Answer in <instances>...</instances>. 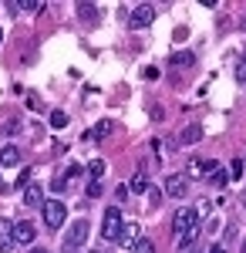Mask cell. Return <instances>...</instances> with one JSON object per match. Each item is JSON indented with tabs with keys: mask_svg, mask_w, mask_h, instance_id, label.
<instances>
[{
	"mask_svg": "<svg viewBox=\"0 0 246 253\" xmlns=\"http://www.w3.org/2000/svg\"><path fill=\"white\" fill-rule=\"evenodd\" d=\"M122 226H125L122 210H118V206H108V210H105V219H101V240H105V243H118Z\"/></svg>",
	"mask_w": 246,
	"mask_h": 253,
	"instance_id": "1",
	"label": "cell"
},
{
	"mask_svg": "<svg viewBox=\"0 0 246 253\" xmlns=\"http://www.w3.org/2000/svg\"><path fill=\"white\" fill-rule=\"evenodd\" d=\"M172 230H175V236H186V233H192V230H199V210L182 206L179 213L172 216Z\"/></svg>",
	"mask_w": 246,
	"mask_h": 253,
	"instance_id": "2",
	"label": "cell"
},
{
	"mask_svg": "<svg viewBox=\"0 0 246 253\" xmlns=\"http://www.w3.org/2000/svg\"><path fill=\"white\" fill-rule=\"evenodd\" d=\"M88 230H91V226H88V219H78L75 226L68 230V236H64V243H61V247H64V253H81V247H84V240H88Z\"/></svg>",
	"mask_w": 246,
	"mask_h": 253,
	"instance_id": "3",
	"label": "cell"
},
{
	"mask_svg": "<svg viewBox=\"0 0 246 253\" xmlns=\"http://www.w3.org/2000/svg\"><path fill=\"white\" fill-rule=\"evenodd\" d=\"M41 213H44V226H47V230H61V226H64V216H68V206H64L61 199H47Z\"/></svg>",
	"mask_w": 246,
	"mask_h": 253,
	"instance_id": "4",
	"label": "cell"
},
{
	"mask_svg": "<svg viewBox=\"0 0 246 253\" xmlns=\"http://www.w3.org/2000/svg\"><path fill=\"white\" fill-rule=\"evenodd\" d=\"M162 193L172 196V199H182V196L189 193V175L186 172H172L169 179H165V186H162Z\"/></svg>",
	"mask_w": 246,
	"mask_h": 253,
	"instance_id": "5",
	"label": "cell"
},
{
	"mask_svg": "<svg viewBox=\"0 0 246 253\" xmlns=\"http://www.w3.org/2000/svg\"><path fill=\"white\" fill-rule=\"evenodd\" d=\"M216 169H219V162H212V159H196V162H189V172L186 175H189V179H203V175H206L209 179Z\"/></svg>",
	"mask_w": 246,
	"mask_h": 253,
	"instance_id": "6",
	"label": "cell"
},
{
	"mask_svg": "<svg viewBox=\"0 0 246 253\" xmlns=\"http://www.w3.org/2000/svg\"><path fill=\"white\" fill-rule=\"evenodd\" d=\"M34 236H38V230H34V223L31 219H17L14 223V243H34Z\"/></svg>",
	"mask_w": 246,
	"mask_h": 253,
	"instance_id": "7",
	"label": "cell"
},
{
	"mask_svg": "<svg viewBox=\"0 0 246 253\" xmlns=\"http://www.w3.org/2000/svg\"><path fill=\"white\" fill-rule=\"evenodd\" d=\"M152 20H155V7L152 3H138L132 10V27H149Z\"/></svg>",
	"mask_w": 246,
	"mask_h": 253,
	"instance_id": "8",
	"label": "cell"
},
{
	"mask_svg": "<svg viewBox=\"0 0 246 253\" xmlns=\"http://www.w3.org/2000/svg\"><path fill=\"white\" fill-rule=\"evenodd\" d=\"M44 203H47V199H44V186H41V182H31V186L24 189V206H41V210H44Z\"/></svg>",
	"mask_w": 246,
	"mask_h": 253,
	"instance_id": "9",
	"label": "cell"
},
{
	"mask_svg": "<svg viewBox=\"0 0 246 253\" xmlns=\"http://www.w3.org/2000/svg\"><path fill=\"white\" fill-rule=\"evenodd\" d=\"M142 236H138V223L135 219H125V226H122V236H118V243L122 247H135Z\"/></svg>",
	"mask_w": 246,
	"mask_h": 253,
	"instance_id": "10",
	"label": "cell"
},
{
	"mask_svg": "<svg viewBox=\"0 0 246 253\" xmlns=\"http://www.w3.org/2000/svg\"><path fill=\"white\" fill-rule=\"evenodd\" d=\"M0 250H14V223L10 219H0Z\"/></svg>",
	"mask_w": 246,
	"mask_h": 253,
	"instance_id": "11",
	"label": "cell"
},
{
	"mask_svg": "<svg viewBox=\"0 0 246 253\" xmlns=\"http://www.w3.org/2000/svg\"><path fill=\"white\" fill-rule=\"evenodd\" d=\"M199 138H203V125H186L179 135V145H196Z\"/></svg>",
	"mask_w": 246,
	"mask_h": 253,
	"instance_id": "12",
	"label": "cell"
},
{
	"mask_svg": "<svg viewBox=\"0 0 246 253\" xmlns=\"http://www.w3.org/2000/svg\"><path fill=\"white\" fill-rule=\"evenodd\" d=\"M17 162H20L17 145H3V149H0V166H17Z\"/></svg>",
	"mask_w": 246,
	"mask_h": 253,
	"instance_id": "13",
	"label": "cell"
},
{
	"mask_svg": "<svg viewBox=\"0 0 246 253\" xmlns=\"http://www.w3.org/2000/svg\"><path fill=\"white\" fill-rule=\"evenodd\" d=\"M108 132H112V122H98V125H91V128L84 132V138H88V142H98V138L108 135Z\"/></svg>",
	"mask_w": 246,
	"mask_h": 253,
	"instance_id": "14",
	"label": "cell"
},
{
	"mask_svg": "<svg viewBox=\"0 0 246 253\" xmlns=\"http://www.w3.org/2000/svg\"><path fill=\"white\" fill-rule=\"evenodd\" d=\"M128 189H132V193H149V179H145V169H138V172L132 175Z\"/></svg>",
	"mask_w": 246,
	"mask_h": 253,
	"instance_id": "15",
	"label": "cell"
},
{
	"mask_svg": "<svg viewBox=\"0 0 246 253\" xmlns=\"http://www.w3.org/2000/svg\"><path fill=\"white\" fill-rule=\"evenodd\" d=\"M78 17L84 20V24H95L98 20V7L95 3H78Z\"/></svg>",
	"mask_w": 246,
	"mask_h": 253,
	"instance_id": "16",
	"label": "cell"
},
{
	"mask_svg": "<svg viewBox=\"0 0 246 253\" xmlns=\"http://www.w3.org/2000/svg\"><path fill=\"white\" fill-rule=\"evenodd\" d=\"M88 172H91V179H101V175L108 172V162H105V159H91V166H88Z\"/></svg>",
	"mask_w": 246,
	"mask_h": 253,
	"instance_id": "17",
	"label": "cell"
},
{
	"mask_svg": "<svg viewBox=\"0 0 246 253\" xmlns=\"http://www.w3.org/2000/svg\"><path fill=\"white\" fill-rule=\"evenodd\" d=\"M192 61H196V58H192L189 51H179V54H172V64H175V68H189Z\"/></svg>",
	"mask_w": 246,
	"mask_h": 253,
	"instance_id": "18",
	"label": "cell"
},
{
	"mask_svg": "<svg viewBox=\"0 0 246 253\" xmlns=\"http://www.w3.org/2000/svg\"><path fill=\"white\" fill-rule=\"evenodd\" d=\"M47 122H51V128H68V122H71V118L64 115V112H51Z\"/></svg>",
	"mask_w": 246,
	"mask_h": 253,
	"instance_id": "19",
	"label": "cell"
},
{
	"mask_svg": "<svg viewBox=\"0 0 246 253\" xmlns=\"http://www.w3.org/2000/svg\"><path fill=\"white\" fill-rule=\"evenodd\" d=\"M132 253H155V243H152L149 236H142V240L132 247Z\"/></svg>",
	"mask_w": 246,
	"mask_h": 253,
	"instance_id": "20",
	"label": "cell"
},
{
	"mask_svg": "<svg viewBox=\"0 0 246 253\" xmlns=\"http://www.w3.org/2000/svg\"><path fill=\"white\" fill-rule=\"evenodd\" d=\"M226 179H229V172H223V169H216V172L209 175V182H212L216 189H223V186H226Z\"/></svg>",
	"mask_w": 246,
	"mask_h": 253,
	"instance_id": "21",
	"label": "cell"
},
{
	"mask_svg": "<svg viewBox=\"0 0 246 253\" xmlns=\"http://www.w3.org/2000/svg\"><path fill=\"white\" fill-rule=\"evenodd\" d=\"M20 7H24L27 14H41V10H44V0H24Z\"/></svg>",
	"mask_w": 246,
	"mask_h": 253,
	"instance_id": "22",
	"label": "cell"
},
{
	"mask_svg": "<svg viewBox=\"0 0 246 253\" xmlns=\"http://www.w3.org/2000/svg\"><path fill=\"white\" fill-rule=\"evenodd\" d=\"M243 175V159H233L229 162V179H240Z\"/></svg>",
	"mask_w": 246,
	"mask_h": 253,
	"instance_id": "23",
	"label": "cell"
},
{
	"mask_svg": "<svg viewBox=\"0 0 246 253\" xmlns=\"http://www.w3.org/2000/svg\"><path fill=\"white\" fill-rule=\"evenodd\" d=\"M17 186H20V189H27V186H31V166H24V169H20V175H17Z\"/></svg>",
	"mask_w": 246,
	"mask_h": 253,
	"instance_id": "24",
	"label": "cell"
},
{
	"mask_svg": "<svg viewBox=\"0 0 246 253\" xmlns=\"http://www.w3.org/2000/svg\"><path fill=\"white\" fill-rule=\"evenodd\" d=\"M88 196H91V199L101 196V179H91V182H88Z\"/></svg>",
	"mask_w": 246,
	"mask_h": 253,
	"instance_id": "25",
	"label": "cell"
},
{
	"mask_svg": "<svg viewBox=\"0 0 246 253\" xmlns=\"http://www.w3.org/2000/svg\"><path fill=\"white\" fill-rule=\"evenodd\" d=\"M236 81H240V84L246 88V58L240 61V64H236Z\"/></svg>",
	"mask_w": 246,
	"mask_h": 253,
	"instance_id": "26",
	"label": "cell"
},
{
	"mask_svg": "<svg viewBox=\"0 0 246 253\" xmlns=\"http://www.w3.org/2000/svg\"><path fill=\"white\" fill-rule=\"evenodd\" d=\"M128 193H132V189H128V186H125V182H122V186H118V189H115V199H118V203H125V199H128Z\"/></svg>",
	"mask_w": 246,
	"mask_h": 253,
	"instance_id": "27",
	"label": "cell"
},
{
	"mask_svg": "<svg viewBox=\"0 0 246 253\" xmlns=\"http://www.w3.org/2000/svg\"><path fill=\"white\" fill-rule=\"evenodd\" d=\"M27 108H34V112H41V98L34 95V91H27Z\"/></svg>",
	"mask_w": 246,
	"mask_h": 253,
	"instance_id": "28",
	"label": "cell"
},
{
	"mask_svg": "<svg viewBox=\"0 0 246 253\" xmlns=\"http://www.w3.org/2000/svg\"><path fill=\"white\" fill-rule=\"evenodd\" d=\"M142 78H149V81H155V78H159V68H145V71H142Z\"/></svg>",
	"mask_w": 246,
	"mask_h": 253,
	"instance_id": "29",
	"label": "cell"
},
{
	"mask_svg": "<svg viewBox=\"0 0 246 253\" xmlns=\"http://www.w3.org/2000/svg\"><path fill=\"white\" fill-rule=\"evenodd\" d=\"M209 253H226V247H223V243H212V247H209Z\"/></svg>",
	"mask_w": 246,
	"mask_h": 253,
	"instance_id": "30",
	"label": "cell"
},
{
	"mask_svg": "<svg viewBox=\"0 0 246 253\" xmlns=\"http://www.w3.org/2000/svg\"><path fill=\"white\" fill-rule=\"evenodd\" d=\"M27 253H51V250H47V247H31Z\"/></svg>",
	"mask_w": 246,
	"mask_h": 253,
	"instance_id": "31",
	"label": "cell"
},
{
	"mask_svg": "<svg viewBox=\"0 0 246 253\" xmlns=\"http://www.w3.org/2000/svg\"><path fill=\"white\" fill-rule=\"evenodd\" d=\"M240 253H246V240H243V250H240Z\"/></svg>",
	"mask_w": 246,
	"mask_h": 253,
	"instance_id": "32",
	"label": "cell"
},
{
	"mask_svg": "<svg viewBox=\"0 0 246 253\" xmlns=\"http://www.w3.org/2000/svg\"><path fill=\"white\" fill-rule=\"evenodd\" d=\"M0 41H3V27H0Z\"/></svg>",
	"mask_w": 246,
	"mask_h": 253,
	"instance_id": "33",
	"label": "cell"
},
{
	"mask_svg": "<svg viewBox=\"0 0 246 253\" xmlns=\"http://www.w3.org/2000/svg\"><path fill=\"white\" fill-rule=\"evenodd\" d=\"M243 206H246V193H243Z\"/></svg>",
	"mask_w": 246,
	"mask_h": 253,
	"instance_id": "34",
	"label": "cell"
},
{
	"mask_svg": "<svg viewBox=\"0 0 246 253\" xmlns=\"http://www.w3.org/2000/svg\"><path fill=\"white\" fill-rule=\"evenodd\" d=\"M95 253H105V250H95Z\"/></svg>",
	"mask_w": 246,
	"mask_h": 253,
	"instance_id": "35",
	"label": "cell"
}]
</instances>
